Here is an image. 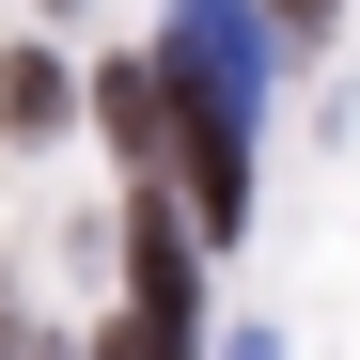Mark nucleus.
Here are the masks:
<instances>
[{
    "instance_id": "obj_1",
    "label": "nucleus",
    "mask_w": 360,
    "mask_h": 360,
    "mask_svg": "<svg viewBox=\"0 0 360 360\" xmlns=\"http://www.w3.org/2000/svg\"><path fill=\"white\" fill-rule=\"evenodd\" d=\"M0 360H16V297H0Z\"/></svg>"
},
{
    "instance_id": "obj_2",
    "label": "nucleus",
    "mask_w": 360,
    "mask_h": 360,
    "mask_svg": "<svg viewBox=\"0 0 360 360\" xmlns=\"http://www.w3.org/2000/svg\"><path fill=\"white\" fill-rule=\"evenodd\" d=\"M282 16H314V0H282Z\"/></svg>"
}]
</instances>
